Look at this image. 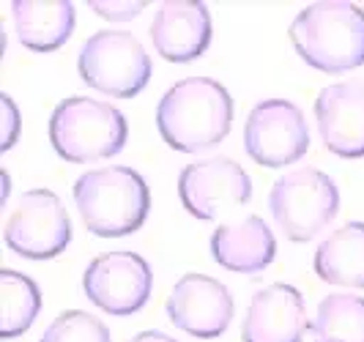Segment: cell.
I'll use <instances>...</instances> for the list:
<instances>
[{"instance_id": "obj_1", "label": "cell", "mask_w": 364, "mask_h": 342, "mask_svg": "<svg viewBox=\"0 0 364 342\" xmlns=\"http://www.w3.org/2000/svg\"><path fill=\"white\" fill-rule=\"evenodd\" d=\"M233 124V99L211 77H186L156 107V129L173 151L198 154L222 143Z\"/></svg>"}, {"instance_id": "obj_2", "label": "cell", "mask_w": 364, "mask_h": 342, "mask_svg": "<svg viewBox=\"0 0 364 342\" xmlns=\"http://www.w3.org/2000/svg\"><path fill=\"white\" fill-rule=\"evenodd\" d=\"M296 55L315 72L343 74L364 66V9L326 0L301 9L291 22Z\"/></svg>"}, {"instance_id": "obj_3", "label": "cell", "mask_w": 364, "mask_h": 342, "mask_svg": "<svg viewBox=\"0 0 364 342\" xmlns=\"http://www.w3.org/2000/svg\"><path fill=\"white\" fill-rule=\"evenodd\" d=\"M74 203L93 235L121 238L143 228L151 211V192L137 170L127 164H109L77 178Z\"/></svg>"}, {"instance_id": "obj_4", "label": "cell", "mask_w": 364, "mask_h": 342, "mask_svg": "<svg viewBox=\"0 0 364 342\" xmlns=\"http://www.w3.org/2000/svg\"><path fill=\"white\" fill-rule=\"evenodd\" d=\"M129 127L124 112L91 96L63 99L50 118V143L66 162L88 164L121 154Z\"/></svg>"}, {"instance_id": "obj_5", "label": "cell", "mask_w": 364, "mask_h": 342, "mask_svg": "<svg viewBox=\"0 0 364 342\" xmlns=\"http://www.w3.org/2000/svg\"><path fill=\"white\" fill-rule=\"evenodd\" d=\"M274 222L291 241H310L340 211V189L318 167H299L274 181L269 195Z\"/></svg>"}, {"instance_id": "obj_6", "label": "cell", "mask_w": 364, "mask_h": 342, "mask_svg": "<svg viewBox=\"0 0 364 342\" xmlns=\"http://www.w3.org/2000/svg\"><path fill=\"white\" fill-rule=\"evenodd\" d=\"M77 72L88 88L132 99L151 80V58L129 31H99L82 44Z\"/></svg>"}, {"instance_id": "obj_7", "label": "cell", "mask_w": 364, "mask_h": 342, "mask_svg": "<svg viewBox=\"0 0 364 342\" xmlns=\"http://www.w3.org/2000/svg\"><path fill=\"white\" fill-rule=\"evenodd\" d=\"M6 247L28 260H50L72 244V219L50 189H31L19 198L6 222Z\"/></svg>"}, {"instance_id": "obj_8", "label": "cell", "mask_w": 364, "mask_h": 342, "mask_svg": "<svg viewBox=\"0 0 364 342\" xmlns=\"http://www.w3.org/2000/svg\"><path fill=\"white\" fill-rule=\"evenodd\" d=\"M244 148L250 159L263 167L299 162L310 148V127L304 112L288 99L257 102L244 127Z\"/></svg>"}, {"instance_id": "obj_9", "label": "cell", "mask_w": 364, "mask_h": 342, "mask_svg": "<svg viewBox=\"0 0 364 342\" xmlns=\"http://www.w3.org/2000/svg\"><path fill=\"white\" fill-rule=\"evenodd\" d=\"M178 198L192 216L214 222L250 203L252 181L238 162L228 156H214L183 167L178 176Z\"/></svg>"}, {"instance_id": "obj_10", "label": "cell", "mask_w": 364, "mask_h": 342, "mask_svg": "<svg viewBox=\"0 0 364 342\" xmlns=\"http://www.w3.org/2000/svg\"><path fill=\"white\" fill-rule=\"evenodd\" d=\"M154 271L137 252H107L93 257L82 274V290L109 315H134L148 304Z\"/></svg>"}, {"instance_id": "obj_11", "label": "cell", "mask_w": 364, "mask_h": 342, "mask_svg": "<svg viewBox=\"0 0 364 342\" xmlns=\"http://www.w3.org/2000/svg\"><path fill=\"white\" fill-rule=\"evenodd\" d=\"M170 324L198 340H214L228 331L233 321V296L208 274H186L164 306Z\"/></svg>"}, {"instance_id": "obj_12", "label": "cell", "mask_w": 364, "mask_h": 342, "mask_svg": "<svg viewBox=\"0 0 364 342\" xmlns=\"http://www.w3.org/2000/svg\"><path fill=\"white\" fill-rule=\"evenodd\" d=\"M321 140L340 159L364 156V80L328 85L315 99Z\"/></svg>"}, {"instance_id": "obj_13", "label": "cell", "mask_w": 364, "mask_h": 342, "mask_svg": "<svg viewBox=\"0 0 364 342\" xmlns=\"http://www.w3.org/2000/svg\"><path fill=\"white\" fill-rule=\"evenodd\" d=\"M211 11L198 0L162 3L151 22L154 50L170 63H189L200 58L211 44Z\"/></svg>"}, {"instance_id": "obj_14", "label": "cell", "mask_w": 364, "mask_h": 342, "mask_svg": "<svg viewBox=\"0 0 364 342\" xmlns=\"http://www.w3.org/2000/svg\"><path fill=\"white\" fill-rule=\"evenodd\" d=\"M310 326L304 296L293 285L274 282L252 296L241 337L244 342H301Z\"/></svg>"}, {"instance_id": "obj_15", "label": "cell", "mask_w": 364, "mask_h": 342, "mask_svg": "<svg viewBox=\"0 0 364 342\" xmlns=\"http://www.w3.org/2000/svg\"><path fill=\"white\" fill-rule=\"evenodd\" d=\"M277 255V238L260 216H244L219 225L211 235V257L222 269L238 274H260Z\"/></svg>"}, {"instance_id": "obj_16", "label": "cell", "mask_w": 364, "mask_h": 342, "mask_svg": "<svg viewBox=\"0 0 364 342\" xmlns=\"http://www.w3.org/2000/svg\"><path fill=\"white\" fill-rule=\"evenodd\" d=\"M11 17L17 25L19 44L31 53H55L74 33V6L66 0L38 3V0H14Z\"/></svg>"}, {"instance_id": "obj_17", "label": "cell", "mask_w": 364, "mask_h": 342, "mask_svg": "<svg viewBox=\"0 0 364 342\" xmlns=\"http://www.w3.org/2000/svg\"><path fill=\"white\" fill-rule=\"evenodd\" d=\"M315 274L340 288H364V222H348L315 250Z\"/></svg>"}, {"instance_id": "obj_18", "label": "cell", "mask_w": 364, "mask_h": 342, "mask_svg": "<svg viewBox=\"0 0 364 342\" xmlns=\"http://www.w3.org/2000/svg\"><path fill=\"white\" fill-rule=\"evenodd\" d=\"M41 312V290L19 271H0V337L11 340L25 334Z\"/></svg>"}, {"instance_id": "obj_19", "label": "cell", "mask_w": 364, "mask_h": 342, "mask_svg": "<svg viewBox=\"0 0 364 342\" xmlns=\"http://www.w3.org/2000/svg\"><path fill=\"white\" fill-rule=\"evenodd\" d=\"M310 331L312 342H364V299L353 293L326 296Z\"/></svg>"}, {"instance_id": "obj_20", "label": "cell", "mask_w": 364, "mask_h": 342, "mask_svg": "<svg viewBox=\"0 0 364 342\" xmlns=\"http://www.w3.org/2000/svg\"><path fill=\"white\" fill-rule=\"evenodd\" d=\"M38 342H112L107 326L96 315L82 309H69L58 315Z\"/></svg>"}, {"instance_id": "obj_21", "label": "cell", "mask_w": 364, "mask_h": 342, "mask_svg": "<svg viewBox=\"0 0 364 342\" xmlns=\"http://www.w3.org/2000/svg\"><path fill=\"white\" fill-rule=\"evenodd\" d=\"M91 9L96 14H102V17L107 19H132L137 17L143 9H146V3H99V0H93Z\"/></svg>"}, {"instance_id": "obj_22", "label": "cell", "mask_w": 364, "mask_h": 342, "mask_svg": "<svg viewBox=\"0 0 364 342\" xmlns=\"http://www.w3.org/2000/svg\"><path fill=\"white\" fill-rule=\"evenodd\" d=\"M3 99V107H6V140H3V151H9L11 145H14V140H17V124H19V115H17V107H14V102L3 93L0 96Z\"/></svg>"}, {"instance_id": "obj_23", "label": "cell", "mask_w": 364, "mask_h": 342, "mask_svg": "<svg viewBox=\"0 0 364 342\" xmlns=\"http://www.w3.org/2000/svg\"><path fill=\"white\" fill-rule=\"evenodd\" d=\"M132 342H178V340L170 337V334H164V331H143V334H137Z\"/></svg>"}]
</instances>
